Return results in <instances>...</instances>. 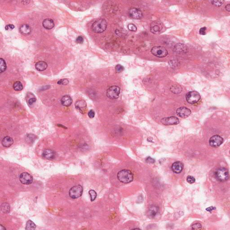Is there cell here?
I'll return each mask as SVG.
<instances>
[{"mask_svg":"<svg viewBox=\"0 0 230 230\" xmlns=\"http://www.w3.org/2000/svg\"><path fill=\"white\" fill-rule=\"evenodd\" d=\"M117 177L119 181L124 184H129L133 179V174L129 170H121L118 173Z\"/></svg>","mask_w":230,"mask_h":230,"instance_id":"6da1fadb","label":"cell"},{"mask_svg":"<svg viewBox=\"0 0 230 230\" xmlns=\"http://www.w3.org/2000/svg\"><path fill=\"white\" fill-rule=\"evenodd\" d=\"M107 25V22L105 19L100 18L92 24L91 29L95 33H102L105 31Z\"/></svg>","mask_w":230,"mask_h":230,"instance_id":"7a4b0ae2","label":"cell"},{"mask_svg":"<svg viewBox=\"0 0 230 230\" xmlns=\"http://www.w3.org/2000/svg\"><path fill=\"white\" fill-rule=\"evenodd\" d=\"M215 176L217 180L220 182H225L228 180L229 175L228 170L226 168H219L215 172Z\"/></svg>","mask_w":230,"mask_h":230,"instance_id":"3957f363","label":"cell"},{"mask_svg":"<svg viewBox=\"0 0 230 230\" xmlns=\"http://www.w3.org/2000/svg\"><path fill=\"white\" fill-rule=\"evenodd\" d=\"M151 53L153 55L157 57H165L168 55V52L167 49L162 46H154L151 50Z\"/></svg>","mask_w":230,"mask_h":230,"instance_id":"277c9868","label":"cell"},{"mask_svg":"<svg viewBox=\"0 0 230 230\" xmlns=\"http://www.w3.org/2000/svg\"><path fill=\"white\" fill-rule=\"evenodd\" d=\"M83 188L81 185H76L72 187L69 191L70 197L73 199H77L83 194Z\"/></svg>","mask_w":230,"mask_h":230,"instance_id":"5b68a950","label":"cell"},{"mask_svg":"<svg viewBox=\"0 0 230 230\" xmlns=\"http://www.w3.org/2000/svg\"><path fill=\"white\" fill-rule=\"evenodd\" d=\"M121 89L117 86H112L107 89L106 95L109 99H116L119 97Z\"/></svg>","mask_w":230,"mask_h":230,"instance_id":"8992f818","label":"cell"},{"mask_svg":"<svg viewBox=\"0 0 230 230\" xmlns=\"http://www.w3.org/2000/svg\"><path fill=\"white\" fill-rule=\"evenodd\" d=\"M187 102L189 104H195L201 99L200 93L196 91H192L187 93L186 96Z\"/></svg>","mask_w":230,"mask_h":230,"instance_id":"52a82bcc","label":"cell"},{"mask_svg":"<svg viewBox=\"0 0 230 230\" xmlns=\"http://www.w3.org/2000/svg\"><path fill=\"white\" fill-rule=\"evenodd\" d=\"M223 139L222 137L218 135H215L209 139L210 146L213 147H218L223 144Z\"/></svg>","mask_w":230,"mask_h":230,"instance_id":"ba28073f","label":"cell"},{"mask_svg":"<svg viewBox=\"0 0 230 230\" xmlns=\"http://www.w3.org/2000/svg\"><path fill=\"white\" fill-rule=\"evenodd\" d=\"M19 180L22 184L25 185H29L33 182V177L29 173L23 172L20 175Z\"/></svg>","mask_w":230,"mask_h":230,"instance_id":"9c48e42d","label":"cell"},{"mask_svg":"<svg viewBox=\"0 0 230 230\" xmlns=\"http://www.w3.org/2000/svg\"><path fill=\"white\" fill-rule=\"evenodd\" d=\"M129 14L130 17L135 19H141L143 14L142 11L137 8H131L129 11Z\"/></svg>","mask_w":230,"mask_h":230,"instance_id":"30bf717a","label":"cell"},{"mask_svg":"<svg viewBox=\"0 0 230 230\" xmlns=\"http://www.w3.org/2000/svg\"><path fill=\"white\" fill-rule=\"evenodd\" d=\"M177 115L180 117L187 118L191 114V111L188 108L184 107H179L177 110Z\"/></svg>","mask_w":230,"mask_h":230,"instance_id":"8fae6325","label":"cell"},{"mask_svg":"<svg viewBox=\"0 0 230 230\" xmlns=\"http://www.w3.org/2000/svg\"><path fill=\"white\" fill-rule=\"evenodd\" d=\"M161 122L163 124L165 125H175L178 124L179 121L178 118L174 116H171L169 117L164 118L161 120Z\"/></svg>","mask_w":230,"mask_h":230,"instance_id":"7c38bea8","label":"cell"},{"mask_svg":"<svg viewBox=\"0 0 230 230\" xmlns=\"http://www.w3.org/2000/svg\"><path fill=\"white\" fill-rule=\"evenodd\" d=\"M184 169V164L180 161L173 163L171 166V170L173 173L178 174L182 172Z\"/></svg>","mask_w":230,"mask_h":230,"instance_id":"4fadbf2b","label":"cell"},{"mask_svg":"<svg viewBox=\"0 0 230 230\" xmlns=\"http://www.w3.org/2000/svg\"><path fill=\"white\" fill-rule=\"evenodd\" d=\"M43 156L46 159L52 160L55 157V153L52 150L46 149L43 152Z\"/></svg>","mask_w":230,"mask_h":230,"instance_id":"5bb4252c","label":"cell"},{"mask_svg":"<svg viewBox=\"0 0 230 230\" xmlns=\"http://www.w3.org/2000/svg\"><path fill=\"white\" fill-rule=\"evenodd\" d=\"M42 25L44 28L47 29H51L54 28V23L53 20L50 19H46L44 20L42 23Z\"/></svg>","mask_w":230,"mask_h":230,"instance_id":"9a60e30c","label":"cell"},{"mask_svg":"<svg viewBox=\"0 0 230 230\" xmlns=\"http://www.w3.org/2000/svg\"><path fill=\"white\" fill-rule=\"evenodd\" d=\"M14 143V140L13 138L9 136H6L4 137L2 140V145L4 147H11Z\"/></svg>","mask_w":230,"mask_h":230,"instance_id":"2e32d148","label":"cell"},{"mask_svg":"<svg viewBox=\"0 0 230 230\" xmlns=\"http://www.w3.org/2000/svg\"><path fill=\"white\" fill-rule=\"evenodd\" d=\"M62 105L68 107L71 105L73 102V99L69 95H65L62 97L61 100Z\"/></svg>","mask_w":230,"mask_h":230,"instance_id":"e0dca14e","label":"cell"},{"mask_svg":"<svg viewBox=\"0 0 230 230\" xmlns=\"http://www.w3.org/2000/svg\"><path fill=\"white\" fill-rule=\"evenodd\" d=\"M47 68V64L43 61H40L36 62L35 64V68L38 71H43Z\"/></svg>","mask_w":230,"mask_h":230,"instance_id":"ac0fdd59","label":"cell"},{"mask_svg":"<svg viewBox=\"0 0 230 230\" xmlns=\"http://www.w3.org/2000/svg\"><path fill=\"white\" fill-rule=\"evenodd\" d=\"M159 210V208L157 206L152 205L149 208L148 210V215L151 218H154L156 216V215L157 214Z\"/></svg>","mask_w":230,"mask_h":230,"instance_id":"d6986e66","label":"cell"},{"mask_svg":"<svg viewBox=\"0 0 230 230\" xmlns=\"http://www.w3.org/2000/svg\"><path fill=\"white\" fill-rule=\"evenodd\" d=\"M19 30L23 34L28 35L31 32V28L28 24H24L20 27Z\"/></svg>","mask_w":230,"mask_h":230,"instance_id":"ffe728a7","label":"cell"},{"mask_svg":"<svg viewBox=\"0 0 230 230\" xmlns=\"http://www.w3.org/2000/svg\"><path fill=\"white\" fill-rule=\"evenodd\" d=\"M76 107L79 109V110L81 112H82V109L85 108L86 107V103L84 100H79L76 102L75 104Z\"/></svg>","mask_w":230,"mask_h":230,"instance_id":"44dd1931","label":"cell"},{"mask_svg":"<svg viewBox=\"0 0 230 230\" xmlns=\"http://www.w3.org/2000/svg\"><path fill=\"white\" fill-rule=\"evenodd\" d=\"M36 226L33 221L31 220H28L27 222L25 229L27 230H33L36 228Z\"/></svg>","mask_w":230,"mask_h":230,"instance_id":"7402d4cb","label":"cell"},{"mask_svg":"<svg viewBox=\"0 0 230 230\" xmlns=\"http://www.w3.org/2000/svg\"><path fill=\"white\" fill-rule=\"evenodd\" d=\"M176 46L175 47V51L176 52H178L179 53H184V51H186L187 52V48L186 47L184 46V45L183 44H178L177 45H176Z\"/></svg>","mask_w":230,"mask_h":230,"instance_id":"603a6c76","label":"cell"},{"mask_svg":"<svg viewBox=\"0 0 230 230\" xmlns=\"http://www.w3.org/2000/svg\"><path fill=\"white\" fill-rule=\"evenodd\" d=\"M1 210L3 213H9L10 211V206L9 204L6 203H3L1 205Z\"/></svg>","mask_w":230,"mask_h":230,"instance_id":"cb8c5ba5","label":"cell"},{"mask_svg":"<svg viewBox=\"0 0 230 230\" xmlns=\"http://www.w3.org/2000/svg\"><path fill=\"white\" fill-rule=\"evenodd\" d=\"M13 88L14 90L16 91H21L23 89V86L22 84L20 81H17L14 83L13 85Z\"/></svg>","mask_w":230,"mask_h":230,"instance_id":"d4e9b609","label":"cell"},{"mask_svg":"<svg viewBox=\"0 0 230 230\" xmlns=\"http://www.w3.org/2000/svg\"><path fill=\"white\" fill-rule=\"evenodd\" d=\"M0 72L1 73H3L6 70V64L5 60H4L2 58L0 59Z\"/></svg>","mask_w":230,"mask_h":230,"instance_id":"484cf974","label":"cell"},{"mask_svg":"<svg viewBox=\"0 0 230 230\" xmlns=\"http://www.w3.org/2000/svg\"><path fill=\"white\" fill-rule=\"evenodd\" d=\"M161 28L159 26H158L157 24L155 23L154 25H152V26H150V31L152 32V33H159L161 31Z\"/></svg>","mask_w":230,"mask_h":230,"instance_id":"4316f807","label":"cell"},{"mask_svg":"<svg viewBox=\"0 0 230 230\" xmlns=\"http://www.w3.org/2000/svg\"><path fill=\"white\" fill-rule=\"evenodd\" d=\"M89 193L90 194V200L91 201H93L95 200L96 198L97 197V193L95 191L93 190H90L89 192Z\"/></svg>","mask_w":230,"mask_h":230,"instance_id":"83f0119b","label":"cell"},{"mask_svg":"<svg viewBox=\"0 0 230 230\" xmlns=\"http://www.w3.org/2000/svg\"><path fill=\"white\" fill-rule=\"evenodd\" d=\"M224 1H211V3L213 5H215V6L220 7L222 5H223Z\"/></svg>","mask_w":230,"mask_h":230,"instance_id":"f1b7e54d","label":"cell"},{"mask_svg":"<svg viewBox=\"0 0 230 230\" xmlns=\"http://www.w3.org/2000/svg\"><path fill=\"white\" fill-rule=\"evenodd\" d=\"M124 68L121 64H118L115 67V71L117 73H120L124 70Z\"/></svg>","mask_w":230,"mask_h":230,"instance_id":"f546056e","label":"cell"},{"mask_svg":"<svg viewBox=\"0 0 230 230\" xmlns=\"http://www.w3.org/2000/svg\"><path fill=\"white\" fill-rule=\"evenodd\" d=\"M187 182H188L189 184H192L195 182L196 179L194 178V177L189 175L187 178Z\"/></svg>","mask_w":230,"mask_h":230,"instance_id":"4dcf8cb0","label":"cell"},{"mask_svg":"<svg viewBox=\"0 0 230 230\" xmlns=\"http://www.w3.org/2000/svg\"><path fill=\"white\" fill-rule=\"evenodd\" d=\"M192 230H201L202 228V225L201 223H195L192 225Z\"/></svg>","mask_w":230,"mask_h":230,"instance_id":"1f68e13d","label":"cell"},{"mask_svg":"<svg viewBox=\"0 0 230 230\" xmlns=\"http://www.w3.org/2000/svg\"><path fill=\"white\" fill-rule=\"evenodd\" d=\"M128 29L130 31H137V28L136 26L134 24L130 23L128 26Z\"/></svg>","mask_w":230,"mask_h":230,"instance_id":"d6a6232c","label":"cell"},{"mask_svg":"<svg viewBox=\"0 0 230 230\" xmlns=\"http://www.w3.org/2000/svg\"><path fill=\"white\" fill-rule=\"evenodd\" d=\"M68 83H69V81L67 79H61V80H59L58 82L57 83L59 85H67Z\"/></svg>","mask_w":230,"mask_h":230,"instance_id":"836d02e7","label":"cell"},{"mask_svg":"<svg viewBox=\"0 0 230 230\" xmlns=\"http://www.w3.org/2000/svg\"><path fill=\"white\" fill-rule=\"evenodd\" d=\"M206 30H207L206 27H204L200 28V29L199 30V33L202 35H204L206 34Z\"/></svg>","mask_w":230,"mask_h":230,"instance_id":"e575fe53","label":"cell"},{"mask_svg":"<svg viewBox=\"0 0 230 230\" xmlns=\"http://www.w3.org/2000/svg\"><path fill=\"white\" fill-rule=\"evenodd\" d=\"M88 115L89 117L90 118H93L95 116V113L93 110H91L89 112Z\"/></svg>","mask_w":230,"mask_h":230,"instance_id":"d590c367","label":"cell"},{"mask_svg":"<svg viewBox=\"0 0 230 230\" xmlns=\"http://www.w3.org/2000/svg\"><path fill=\"white\" fill-rule=\"evenodd\" d=\"M36 99H35L34 98H31L28 101V104L29 105H33L34 103L36 102Z\"/></svg>","mask_w":230,"mask_h":230,"instance_id":"8d00e7d4","label":"cell"},{"mask_svg":"<svg viewBox=\"0 0 230 230\" xmlns=\"http://www.w3.org/2000/svg\"><path fill=\"white\" fill-rule=\"evenodd\" d=\"M84 42L83 38L81 36H79L76 38V42L78 44H82Z\"/></svg>","mask_w":230,"mask_h":230,"instance_id":"74e56055","label":"cell"},{"mask_svg":"<svg viewBox=\"0 0 230 230\" xmlns=\"http://www.w3.org/2000/svg\"><path fill=\"white\" fill-rule=\"evenodd\" d=\"M14 28V26L13 24H8L5 27V29L6 30H8L9 29H13Z\"/></svg>","mask_w":230,"mask_h":230,"instance_id":"f35d334b","label":"cell"},{"mask_svg":"<svg viewBox=\"0 0 230 230\" xmlns=\"http://www.w3.org/2000/svg\"><path fill=\"white\" fill-rule=\"evenodd\" d=\"M146 161L147 162L150 163H154L155 162V160L150 157L147 158Z\"/></svg>","mask_w":230,"mask_h":230,"instance_id":"ab89813d","label":"cell"},{"mask_svg":"<svg viewBox=\"0 0 230 230\" xmlns=\"http://www.w3.org/2000/svg\"><path fill=\"white\" fill-rule=\"evenodd\" d=\"M216 208L215 207H213V206H211V207H209L207 208V209H206V211H208V212H211L212 211H213V210H215V209H216Z\"/></svg>","mask_w":230,"mask_h":230,"instance_id":"60d3db41","label":"cell"},{"mask_svg":"<svg viewBox=\"0 0 230 230\" xmlns=\"http://www.w3.org/2000/svg\"><path fill=\"white\" fill-rule=\"evenodd\" d=\"M225 9H226V10L227 11H228V12L230 11V4H227V5H226V6H225Z\"/></svg>","mask_w":230,"mask_h":230,"instance_id":"b9f144b4","label":"cell"},{"mask_svg":"<svg viewBox=\"0 0 230 230\" xmlns=\"http://www.w3.org/2000/svg\"><path fill=\"white\" fill-rule=\"evenodd\" d=\"M0 230H6V228H5V227L3 226L2 225H0Z\"/></svg>","mask_w":230,"mask_h":230,"instance_id":"7bdbcfd3","label":"cell"}]
</instances>
